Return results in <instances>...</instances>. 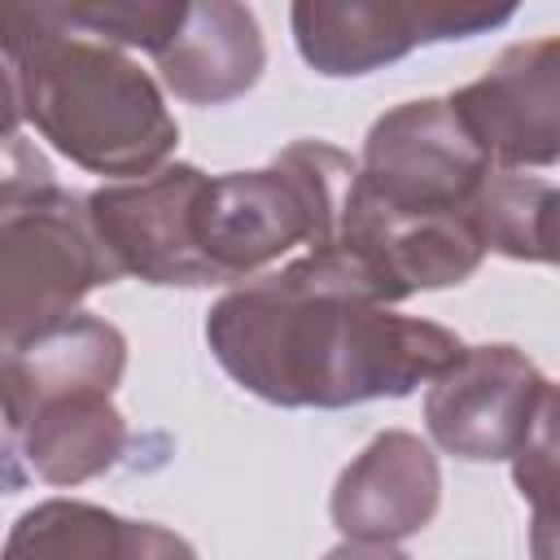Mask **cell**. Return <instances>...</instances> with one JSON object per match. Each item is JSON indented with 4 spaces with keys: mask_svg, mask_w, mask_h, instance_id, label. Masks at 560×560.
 Instances as JSON below:
<instances>
[{
    "mask_svg": "<svg viewBox=\"0 0 560 560\" xmlns=\"http://www.w3.org/2000/svg\"><path fill=\"white\" fill-rule=\"evenodd\" d=\"M122 442H127V424L109 407V394L101 389H74V394L44 398L18 438L26 468L52 486H74L109 468Z\"/></svg>",
    "mask_w": 560,
    "mask_h": 560,
    "instance_id": "obj_13",
    "label": "cell"
},
{
    "mask_svg": "<svg viewBox=\"0 0 560 560\" xmlns=\"http://www.w3.org/2000/svg\"><path fill=\"white\" fill-rule=\"evenodd\" d=\"M206 341L223 372L276 407L402 398L464 359L442 324L394 315L341 249H315L214 302Z\"/></svg>",
    "mask_w": 560,
    "mask_h": 560,
    "instance_id": "obj_1",
    "label": "cell"
},
{
    "mask_svg": "<svg viewBox=\"0 0 560 560\" xmlns=\"http://www.w3.org/2000/svg\"><path fill=\"white\" fill-rule=\"evenodd\" d=\"M158 70L179 101L192 105H223L254 88L262 70V39L258 22L241 4H188L179 31L158 52Z\"/></svg>",
    "mask_w": 560,
    "mask_h": 560,
    "instance_id": "obj_11",
    "label": "cell"
},
{
    "mask_svg": "<svg viewBox=\"0 0 560 560\" xmlns=\"http://www.w3.org/2000/svg\"><path fill=\"white\" fill-rule=\"evenodd\" d=\"M328 560H407L402 551H394L389 542H346V547H337Z\"/></svg>",
    "mask_w": 560,
    "mask_h": 560,
    "instance_id": "obj_16",
    "label": "cell"
},
{
    "mask_svg": "<svg viewBox=\"0 0 560 560\" xmlns=\"http://www.w3.org/2000/svg\"><path fill=\"white\" fill-rule=\"evenodd\" d=\"M18 92H13V74L0 57V184L9 179H48V166L39 162L35 149L22 144L18 136Z\"/></svg>",
    "mask_w": 560,
    "mask_h": 560,
    "instance_id": "obj_15",
    "label": "cell"
},
{
    "mask_svg": "<svg viewBox=\"0 0 560 560\" xmlns=\"http://www.w3.org/2000/svg\"><path fill=\"white\" fill-rule=\"evenodd\" d=\"M516 4L481 0H302L293 4V39L319 74H368L420 44L468 39L503 26Z\"/></svg>",
    "mask_w": 560,
    "mask_h": 560,
    "instance_id": "obj_6",
    "label": "cell"
},
{
    "mask_svg": "<svg viewBox=\"0 0 560 560\" xmlns=\"http://www.w3.org/2000/svg\"><path fill=\"white\" fill-rule=\"evenodd\" d=\"M13 451H18V429H13V420H9V411H4V402H0V464L18 459Z\"/></svg>",
    "mask_w": 560,
    "mask_h": 560,
    "instance_id": "obj_17",
    "label": "cell"
},
{
    "mask_svg": "<svg viewBox=\"0 0 560 560\" xmlns=\"http://www.w3.org/2000/svg\"><path fill=\"white\" fill-rule=\"evenodd\" d=\"M490 171L446 101H407L368 131L332 249L359 262L385 302L459 284L486 254L472 201Z\"/></svg>",
    "mask_w": 560,
    "mask_h": 560,
    "instance_id": "obj_2",
    "label": "cell"
},
{
    "mask_svg": "<svg viewBox=\"0 0 560 560\" xmlns=\"http://www.w3.org/2000/svg\"><path fill=\"white\" fill-rule=\"evenodd\" d=\"M118 280L88 201L52 179L0 184V354H18L96 289Z\"/></svg>",
    "mask_w": 560,
    "mask_h": 560,
    "instance_id": "obj_5",
    "label": "cell"
},
{
    "mask_svg": "<svg viewBox=\"0 0 560 560\" xmlns=\"http://www.w3.org/2000/svg\"><path fill=\"white\" fill-rule=\"evenodd\" d=\"M556 39L508 48L494 70L459 88L446 105L481 158L499 166H551L560 153V83H556Z\"/></svg>",
    "mask_w": 560,
    "mask_h": 560,
    "instance_id": "obj_9",
    "label": "cell"
},
{
    "mask_svg": "<svg viewBox=\"0 0 560 560\" xmlns=\"http://www.w3.org/2000/svg\"><path fill=\"white\" fill-rule=\"evenodd\" d=\"M438 464L411 433H381L337 481L332 521L354 542H394L438 512Z\"/></svg>",
    "mask_w": 560,
    "mask_h": 560,
    "instance_id": "obj_10",
    "label": "cell"
},
{
    "mask_svg": "<svg viewBox=\"0 0 560 560\" xmlns=\"http://www.w3.org/2000/svg\"><path fill=\"white\" fill-rule=\"evenodd\" d=\"M0 57L18 114L96 175H149L179 140L158 83L61 4H0Z\"/></svg>",
    "mask_w": 560,
    "mask_h": 560,
    "instance_id": "obj_3",
    "label": "cell"
},
{
    "mask_svg": "<svg viewBox=\"0 0 560 560\" xmlns=\"http://www.w3.org/2000/svg\"><path fill=\"white\" fill-rule=\"evenodd\" d=\"M551 210H556V188L547 179L490 171L472 201V223L486 249L547 262L551 258Z\"/></svg>",
    "mask_w": 560,
    "mask_h": 560,
    "instance_id": "obj_14",
    "label": "cell"
},
{
    "mask_svg": "<svg viewBox=\"0 0 560 560\" xmlns=\"http://www.w3.org/2000/svg\"><path fill=\"white\" fill-rule=\"evenodd\" d=\"M551 416V381L512 346L464 350L424 398L429 433L464 459H516Z\"/></svg>",
    "mask_w": 560,
    "mask_h": 560,
    "instance_id": "obj_7",
    "label": "cell"
},
{
    "mask_svg": "<svg viewBox=\"0 0 560 560\" xmlns=\"http://www.w3.org/2000/svg\"><path fill=\"white\" fill-rule=\"evenodd\" d=\"M350 175L354 162L324 140H298L262 171L206 175L192 201V241L210 284L245 280L293 245L328 249Z\"/></svg>",
    "mask_w": 560,
    "mask_h": 560,
    "instance_id": "obj_4",
    "label": "cell"
},
{
    "mask_svg": "<svg viewBox=\"0 0 560 560\" xmlns=\"http://www.w3.org/2000/svg\"><path fill=\"white\" fill-rule=\"evenodd\" d=\"M201 179L206 175L197 166L175 162L136 184L83 197L92 232L118 276H140L149 284H210L192 241V201Z\"/></svg>",
    "mask_w": 560,
    "mask_h": 560,
    "instance_id": "obj_8",
    "label": "cell"
},
{
    "mask_svg": "<svg viewBox=\"0 0 560 560\" xmlns=\"http://www.w3.org/2000/svg\"><path fill=\"white\" fill-rule=\"evenodd\" d=\"M0 560H197L192 547L149 521H122L105 508L48 499L18 516Z\"/></svg>",
    "mask_w": 560,
    "mask_h": 560,
    "instance_id": "obj_12",
    "label": "cell"
}]
</instances>
